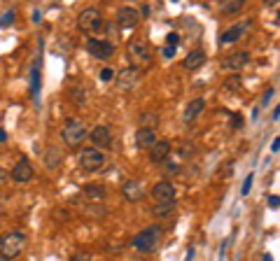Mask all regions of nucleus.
<instances>
[{"mask_svg": "<svg viewBox=\"0 0 280 261\" xmlns=\"http://www.w3.org/2000/svg\"><path fill=\"white\" fill-rule=\"evenodd\" d=\"M161 240H163V229L159 224H152V226H147V229H143L140 233H136L131 245H133V250L140 252V254H152V252L159 250Z\"/></svg>", "mask_w": 280, "mask_h": 261, "instance_id": "nucleus-1", "label": "nucleus"}, {"mask_svg": "<svg viewBox=\"0 0 280 261\" xmlns=\"http://www.w3.org/2000/svg\"><path fill=\"white\" fill-rule=\"evenodd\" d=\"M126 56H128V61H131L133 68H140V70H143L145 65H150L154 61L152 47H150L145 40H128Z\"/></svg>", "mask_w": 280, "mask_h": 261, "instance_id": "nucleus-2", "label": "nucleus"}, {"mask_svg": "<svg viewBox=\"0 0 280 261\" xmlns=\"http://www.w3.org/2000/svg\"><path fill=\"white\" fill-rule=\"evenodd\" d=\"M26 245H28V238H26V233L12 231V233H7V236L3 238V243H0V256H5V259L14 261L16 256H19L21 252L26 250Z\"/></svg>", "mask_w": 280, "mask_h": 261, "instance_id": "nucleus-3", "label": "nucleus"}, {"mask_svg": "<svg viewBox=\"0 0 280 261\" xmlns=\"http://www.w3.org/2000/svg\"><path fill=\"white\" fill-rule=\"evenodd\" d=\"M61 138L68 147H80L82 142L89 138V128L82 124L80 119H70V121H66V126H63Z\"/></svg>", "mask_w": 280, "mask_h": 261, "instance_id": "nucleus-4", "label": "nucleus"}, {"mask_svg": "<svg viewBox=\"0 0 280 261\" xmlns=\"http://www.w3.org/2000/svg\"><path fill=\"white\" fill-rule=\"evenodd\" d=\"M103 14L96 10V7H87V10H82L80 14H77V28L82 30V33H87V35H94V33H98V30L103 28Z\"/></svg>", "mask_w": 280, "mask_h": 261, "instance_id": "nucleus-5", "label": "nucleus"}, {"mask_svg": "<svg viewBox=\"0 0 280 261\" xmlns=\"http://www.w3.org/2000/svg\"><path fill=\"white\" fill-rule=\"evenodd\" d=\"M105 166V154L98 150H94V147H84V150L80 152V168L87 173H96L101 171V168Z\"/></svg>", "mask_w": 280, "mask_h": 261, "instance_id": "nucleus-6", "label": "nucleus"}, {"mask_svg": "<svg viewBox=\"0 0 280 261\" xmlns=\"http://www.w3.org/2000/svg\"><path fill=\"white\" fill-rule=\"evenodd\" d=\"M140 77H143V70L128 65V68H124L122 72L115 75V86H117L119 91H133L138 86V82H140Z\"/></svg>", "mask_w": 280, "mask_h": 261, "instance_id": "nucleus-7", "label": "nucleus"}, {"mask_svg": "<svg viewBox=\"0 0 280 261\" xmlns=\"http://www.w3.org/2000/svg\"><path fill=\"white\" fill-rule=\"evenodd\" d=\"M10 177L14 182H19V184H26V182H31L33 177H35V168H33V163L28 159H19L14 163V168H12V173H10Z\"/></svg>", "mask_w": 280, "mask_h": 261, "instance_id": "nucleus-8", "label": "nucleus"}, {"mask_svg": "<svg viewBox=\"0 0 280 261\" xmlns=\"http://www.w3.org/2000/svg\"><path fill=\"white\" fill-rule=\"evenodd\" d=\"M150 194H152L154 203H173L175 201V187H173V182H168V180H159L150 189Z\"/></svg>", "mask_w": 280, "mask_h": 261, "instance_id": "nucleus-9", "label": "nucleus"}, {"mask_svg": "<svg viewBox=\"0 0 280 261\" xmlns=\"http://www.w3.org/2000/svg\"><path fill=\"white\" fill-rule=\"evenodd\" d=\"M87 51L94 56V59H110L115 54V45L107 40H101V38H89L87 40Z\"/></svg>", "mask_w": 280, "mask_h": 261, "instance_id": "nucleus-10", "label": "nucleus"}, {"mask_svg": "<svg viewBox=\"0 0 280 261\" xmlns=\"http://www.w3.org/2000/svg\"><path fill=\"white\" fill-rule=\"evenodd\" d=\"M89 140L94 142V150H107L112 145V133L105 124H98L94 126V130H89Z\"/></svg>", "mask_w": 280, "mask_h": 261, "instance_id": "nucleus-11", "label": "nucleus"}, {"mask_svg": "<svg viewBox=\"0 0 280 261\" xmlns=\"http://www.w3.org/2000/svg\"><path fill=\"white\" fill-rule=\"evenodd\" d=\"M248 63H250V51H234V54H227L222 59V68L231 72L243 70Z\"/></svg>", "mask_w": 280, "mask_h": 261, "instance_id": "nucleus-12", "label": "nucleus"}, {"mask_svg": "<svg viewBox=\"0 0 280 261\" xmlns=\"http://www.w3.org/2000/svg\"><path fill=\"white\" fill-rule=\"evenodd\" d=\"M122 196L126 198L128 203H138L145 198V189H143V182L140 180H126L122 184Z\"/></svg>", "mask_w": 280, "mask_h": 261, "instance_id": "nucleus-13", "label": "nucleus"}, {"mask_svg": "<svg viewBox=\"0 0 280 261\" xmlns=\"http://www.w3.org/2000/svg\"><path fill=\"white\" fill-rule=\"evenodd\" d=\"M138 21H140V12L136 10V7H122V10L117 12V24H119V28H124V30H128V28H133V26H138Z\"/></svg>", "mask_w": 280, "mask_h": 261, "instance_id": "nucleus-14", "label": "nucleus"}, {"mask_svg": "<svg viewBox=\"0 0 280 261\" xmlns=\"http://www.w3.org/2000/svg\"><path fill=\"white\" fill-rule=\"evenodd\" d=\"M203 110H206V101H203V98H194V101H189L187 107H184L182 121H184V124H194V121L203 115Z\"/></svg>", "mask_w": 280, "mask_h": 261, "instance_id": "nucleus-15", "label": "nucleus"}, {"mask_svg": "<svg viewBox=\"0 0 280 261\" xmlns=\"http://www.w3.org/2000/svg\"><path fill=\"white\" fill-rule=\"evenodd\" d=\"M248 28H250V19H245V21H240V24H236V26H231V28H227V30L222 33V38H219V45H231V42H238L240 35H243Z\"/></svg>", "mask_w": 280, "mask_h": 261, "instance_id": "nucleus-16", "label": "nucleus"}, {"mask_svg": "<svg viewBox=\"0 0 280 261\" xmlns=\"http://www.w3.org/2000/svg\"><path fill=\"white\" fill-rule=\"evenodd\" d=\"M171 150H173V147H171L168 140H157L150 147V161H152V163H163V161L171 156Z\"/></svg>", "mask_w": 280, "mask_h": 261, "instance_id": "nucleus-17", "label": "nucleus"}, {"mask_svg": "<svg viewBox=\"0 0 280 261\" xmlns=\"http://www.w3.org/2000/svg\"><path fill=\"white\" fill-rule=\"evenodd\" d=\"M206 51L203 49H192L187 56H184V61H182V65H184V70H189V72H196L199 68H203V63H206Z\"/></svg>", "mask_w": 280, "mask_h": 261, "instance_id": "nucleus-18", "label": "nucleus"}, {"mask_svg": "<svg viewBox=\"0 0 280 261\" xmlns=\"http://www.w3.org/2000/svg\"><path fill=\"white\" fill-rule=\"evenodd\" d=\"M154 142H157V133L152 128H138V133H136L138 150H150Z\"/></svg>", "mask_w": 280, "mask_h": 261, "instance_id": "nucleus-19", "label": "nucleus"}, {"mask_svg": "<svg viewBox=\"0 0 280 261\" xmlns=\"http://www.w3.org/2000/svg\"><path fill=\"white\" fill-rule=\"evenodd\" d=\"M159 121H161V119H159V115H157V112H140V117H138V124H140V126H138V128H157V126H159Z\"/></svg>", "mask_w": 280, "mask_h": 261, "instance_id": "nucleus-20", "label": "nucleus"}, {"mask_svg": "<svg viewBox=\"0 0 280 261\" xmlns=\"http://www.w3.org/2000/svg\"><path fill=\"white\" fill-rule=\"evenodd\" d=\"M243 7H245L243 0H229V3H222L219 12H222L224 16H234V14H238V12L243 10Z\"/></svg>", "mask_w": 280, "mask_h": 261, "instance_id": "nucleus-21", "label": "nucleus"}, {"mask_svg": "<svg viewBox=\"0 0 280 261\" xmlns=\"http://www.w3.org/2000/svg\"><path fill=\"white\" fill-rule=\"evenodd\" d=\"M173 210H175V201H173V203H154V208H152V215L161 219V217L173 215Z\"/></svg>", "mask_w": 280, "mask_h": 261, "instance_id": "nucleus-22", "label": "nucleus"}, {"mask_svg": "<svg viewBox=\"0 0 280 261\" xmlns=\"http://www.w3.org/2000/svg\"><path fill=\"white\" fill-rule=\"evenodd\" d=\"M70 101L75 103V105H84V103H87V89H84L82 84L72 86L70 89Z\"/></svg>", "mask_w": 280, "mask_h": 261, "instance_id": "nucleus-23", "label": "nucleus"}, {"mask_svg": "<svg viewBox=\"0 0 280 261\" xmlns=\"http://www.w3.org/2000/svg\"><path fill=\"white\" fill-rule=\"evenodd\" d=\"M84 194L89 196V198H94V201H101V198H105V189L98 184H87L84 187Z\"/></svg>", "mask_w": 280, "mask_h": 261, "instance_id": "nucleus-24", "label": "nucleus"}, {"mask_svg": "<svg viewBox=\"0 0 280 261\" xmlns=\"http://www.w3.org/2000/svg\"><path fill=\"white\" fill-rule=\"evenodd\" d=\"M31 84H33V96H38V89H40V61H35V63H33Z\"/></svg>", "mask_w": 280, "mask_h": 261, "instance_id": "nucleus-25", "label": "nucleus"}, {"mask_svg": "<svg viewBox=\"0 0 280 261\" xmlns=\"http://www.w3.org/2000/svg\"><path fill=\"white\" fill-rule=\"evenodd\" d=\"M240 86H243L240 75H231V77H227V82H224V91H240Z\"/></svg>", "mask_w": 280, "mask_h": 261, "instance_id": "nucleus-26", "label": "nucleus"}, {"mask_svg": "<svg viewBox=\"0 0 280 261\" xmlns=\"http://www.w3.org/2000/svg\"><path fill=\"white\" fill-rule=\"evenodd\" d=\"M163 173L166 175H178L180 173V161H163Z\"/></svg>", "mask_w": 280, "mask_h": 261, "instance_id": "nucleus-27", "label": "nucleus"}, {"mask_svg": "<svg viewBox=\"0 0 280 261\" xmlns=\"http://www.w3.org/2000/svg\"><path fill=\"white\" fill-rule=\"evenodd\" d=\"M234 168H236V159H227V161H224V166H222V173H219V177H222V180H227V177L234 173Z\"/></svg>", "mask_w": 280, "mask_h": 261, "instance_id": "nucleus-28", "label": "nucleus"}, {"mask_svg": "<svg viewBox=\"0 0 280 261\" xmlns=\"http://www.w3.org/2000/svg\"><path fill=\"white\" fill-rule=\"evenodd\" d=\"M14 19H16V12L14 10L5 12V14L0 16V28H7V26H12V24H14Z\"/></svg>", "mask_w": 280, "mask_h": 261, "instance_id": "nucleus-29", "label": "nucleus"}, {"mask_svg": "<svg viewBox=\"0 0 280 261\" xmlns=\"http://www.w3.org/2000/svg\"><path fill=\"white\" fill-rule=\"evenodd\" d=\"M192 152H194V145H192V142H184V145H180L178 156H180V159H189V156H192Z\"/></svg>", "mask_w": 280, "mask_h": 261, "instance_id": "nucleus-30", "label": "nucleus"}, {"mask_svg": "<svg viewBox=\"0 0 280 261\" xmlns=\"http://www.w3.org/2000/svg\"><path fill=\"white\" fill-rule=\"evenodd\" d=\"M98 80L101 82H112L115 80V70H112V68H103L101 75H98Z\"/></svg>", "mask_w": 280, "mask_h": 261, "instance_id": "nucleus-31", "label": "nucleus"}, {"mask_svg": "<svg viewBox=\"0 0 280 261\" xmlns=\"http://www.w3.org/2000/svg\"><path fill=\"white\" fill-rule=\"evenodd\" d=\"M68 261H91V254L84 252V250H80V252H75V254H72Z\"/></svg>", "mask_w": 280, "mask_h": 261, "instance_id": "nucleus-32", "label": "nucleus"}, {"mask_svg": "<svg viewBox=\"0 0 280 261\" xmlns=\"http://www.w3.org/2000/svg\"><path fill=\"white\" fill-rule=\"evenodd\" d=\"M178 45H180V35H178V33H168V35H166V47H173V49H175Z\"/></svg>", "mask_w": 280, "mask_h": 261, "instance_id": "nucleus-33", "label": "nucleus"}, {"mask_svg": "<svg viewBox=\"0 0 280 261\" xmlns=\"http://www.w3.org/2000/svg\"><path fill=\"white\" fill-rule=\"evenodd\" d=\"M229 126H231V128H236V130L243 128V117H240V115H234V117L229 119Z\"/></svg>", "mask_w": 280, "mask_h": 261, "instance_id": "nucleus-34", "label": "nucleus"}, {"mask_svg": "<svg viewBox=\"0 0 280 261\" xmlns=\"http://www.w3.org/2000/svg\"><path fill=\"white\" fill-rule=\"evenodd\" d=\"M250 187H252V175H248V177H245V182H243V189H240V194H243V196H248V194H250Z\"/></svg>", "mask_w": 280, "mask_h": 261, "instance_id": "nucleus-35", "label": "nucleus"}, {"mask_svg": "<svg viewBox=\"0 0 280 261\" xmlns=\"http://www.w3.org/2000/svg\"><path fill=\"white\" fill-rule=\"evenodd\" d=\"M161 54H163V59H173V56H175V49H173V47H163Z\"/></svg>", "mask_w": 280, "mask_h": 261, "instance_id": "nucleus-36", "label": "nucleus"}, {"mask_svg": "<svg viewBox=\"0 0 280 261\" xmlns=\"http://www.w3.org/2000/svg\"><path fill=\"white\" fill-rule=\"evenodd\" d=\"M269 206L273 208V210L280 206V198H278V196H275V194H273V196H269Z\"/></svg>", "mask_w": 280, "mask_h": 261, "instance_id": "nucleus-37", "label": "nucleus"}, {"mask_svg": "<svg viewBox=\"0 0 280 261\" xmlns=\"http://www.w3.org/2000/svg\"><path fill=\"white\" fill-rule=\"evenodd\" d=\"M271 96H273V89H269V91H266V94H264V98H262V103H264V105H266V103H269V98H271Z\"/></svg>", "mask_w": 280, "mask_h": 261, "instance_id": "nucleus-38", "label": "nucleus"}, {"mask_svg": "<svg viewBox=\"0 0 280 261\" xmlns=\"http://www.w3.org/2000/svg\"><path fill=\"white\" fill-rule=\"evenodd\" d=\"M271 150H273V152H278V150H280V138H275V140H273V145H271Z\"/></svg>", "mask_w": 280, "mask_h": 261, "instance_id": "nucleus-39", "label": "nucleus"}, {"mask_svg": "<svg viewBox=\"0 0 280 261\" xmlns=\"http://www.w3.org/2000/svg\"><path fill=\"white\" fill-rule=\"evenodd\" d=\"M278 117H280V107H273V121H278Z\"/></svg>", "mask_w": 280, "mask_h": 261, "instance_id": "nucleus-40", "label": "nucleus"}, {"mask_svg": "<svg viewBox=\"0 0 280 261\" xmlns=\"http://www.w3.org/2000/svg\"><path fill=\"white\" fill-rule=\"evenodd\" d=\"M5 140H7V133H5L3 128H0V142H5Z\"/></svg>", "mask_w": 280, "mask_h": 261, "instance_id": "nucleus-41", "label": "nucleus"}, {"mask_svg": "<svg viewBox=\"0 0 280 261\" xmlns=\"http://www.w3.org/2000/svg\"><path fill=\"white\" fill-rule=\"evenodd\" d=\"M3 180H7V173L3 171V168H0V182H3Z\"/></svg>", "mask_w": 280, "mask_h": 261, "instance_id": "nucleus-42", "label": "nucleus"}, {"mask_svg": "<svg viewBox=\"0 0 280 261\" xmlns=\"http://www.w3.org/2000/svg\"><path fill=\"white\" fill-rule=\"evenodd\" d=\"M262 261H273V256H271V254H264V259H262Z\"/></svg>", "mask_w": 280, "mask_h": 261, "instance_id": "nucleus-43", "label": "nucleus"}, {"mask_svg": "<svg viewBox=\"0 0 280 261\" xmlns=\"http://www.w3.org/2000/svg\"><path fill=\"white\" fill-rule=\"evenodd\" d=\"M0 261H10V259H5V256H0Z\"/></svg>", "mask_w": 280, "mask_h": 261, "instance_id": "nucleus-44", "label": "nucleus"}, {"mask_svg": "<svg viewBox=\"0 0 280 261\" xmlns=\"http://www.w3.org/2000/svg\"><path fill=\"white\" fill-rule=\"evenodd\" d=\"M0 243H3V236H0Z\"/></svg>", "mask_w": 280, "mask_h": 261, "instance_id": "nucleus-45", "label": "nucleus"}]
</instances>
